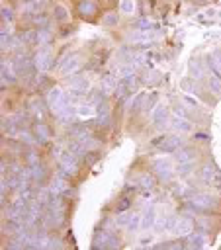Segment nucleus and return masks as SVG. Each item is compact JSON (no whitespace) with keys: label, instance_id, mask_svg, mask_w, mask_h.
Masks as SVG:
<instances>
[{"label":"nucleus","instance_id":"nucleus-1","mask_svg":"<svg viewBox=\"0 0 221 250\" xmlns=\"http://www.w3.org/2000/svg\"><path fill=\"white\" fill-rule=\"evenodd\" d=\"M190 229H192L190 221H186V219H180V221H178V227H176V233H178V235H186Z\"/></svg>","mask_w":221,"mask_h":250},{"label":"nucleus","instance_id":"nucleus-2","mask_svg":"<svg viewBox=\"0 0 221 250\" xmlns=\"http://www.w3.org/2000/svg\"><path fill=\"white\" fill-rule=\"evenodd\" d=\"M123 12H131V10H133V2H131V0H123Z\"/></svg>","mask_w":221,"mask_h":250}]
</instances>
